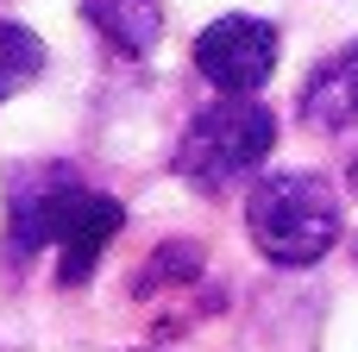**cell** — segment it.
<instances>
[{
  "instance_id": "obj_1",
  "label": "cell",
  "mask_w": 358,
  "mask_h": 352,
  "mask_svg": "<svg viewBox=\"0 0 358 352\" xmlns=\"http://www.w3.org/2000/svg\"><path fill=\"white\" fill-rule=\"evenodd\" d=\"M245 227L271 265L296 271V265H315L340 246V195L308 170L258 176V189L245 195Z\"/></svg>"
},
{
  "instance_id": "obj_2",
  "label": "cell",
  "mask_w": 358,
  "mask_h": 352,
  "mask_svg": "<svg viewBox=\"0 0 358 352\" xmlns=\"http://www.w3.org/2000/svg\"><path fill=\"white\" fill-rule=\"evenodd\" d=\"M277 145V113L252 94H220L214 107H201L189 120V132L176 139V176L195 183V189H227L239 176H252Z\"/></svg>"
},
{
  "instance_id": "obj_3",
  "label": "cell",
  "mask_w": 358,
  "mask_h": 352,
  "mask_svg": "<svg viewBox=\"0 0 358 352\" xmlns=\"http://www.w3.org/2000/svg\"><path fill=\"white\" fill-rule=\"evenodd\" d=\"M82 195H88V183H82L69 164H57V157L19 164V170L6 176V258L25 265V258H38L44 246H57L63 227L76 220Z\"/></svg>"
},
{
  "instance_id": "obj_4",
  "label": "cell",
  "mask_w": 358,
  "mask_h": 352,
  "mask_svg": "<svg viewBox=\"0 0 358 352\" xmlns=\"http://www.w3.org/2000/svg\"><path fill=\"white\" fill-rule=\"evenodd\" d=\"M277 25L271 19H252V13H227L214 19L201 38H195V69L220 88V94H258L277 69Z\"/></svg>"
},
{
  "instance_id": "obj_5",
  "label": "cell",
  "mask_w": 358,
  "mask_h": 352,
  "mask_svg": "<svg viewBox=\"0 0 358 352\" xmlns=\"http://www.w3.org/2000/svg\"><path fill=\"white\" fill-rule=\"evenodd\" d=\"M126 227V208L113 202V195H82V208H76V220L63 227V265H57V283L63 290H82L88 277H94V265H101V252L113 246V233Z\"/></svg>"
},
{
  "instance_id": "obj_6",
  "label": "cell",
  "mask_w": 358,
  "mask_h": 352,
  "mask_svg": "<svg viewBox=\"0 0 358 352\" xmlns=\"http://www.w3.org/2000/svg\"><path fill=\"white\" fill-rule=\"evenodd\" d=\"M302 126L315 132H346L358 126V38L346 50H334L327 63H315V76L302 82Z\"/></svg>"
},
{
  "instance_id": "obj_7",
  "label": "cell",
  "mask_w": 358,
  "mask_h": 352,
  "mask_svg": "<svg viewBox=\"0 0 358 352\" xmlns=\"http://www.w3.org/2000/svg\"><path fill=\"white\" fill-rule=\"evenodd\" d=\"M82 19L120 57H151L164 38V0H82Z\"/></svg>"
},
{
  "instance_id": "obj_8",
  "label": "cell",
  "mask_w": 358,
  "mask_h": 352,
  "mask_svg": "<svg viewBox=\"0 0 358 352\" xmlns=\"http://www.w3.org/2000/svg\"><path fill=\"white\" fill-rule=\"evenodd\" d=\"M44 76V38L31 25L0 19V101H13L19 88H31Z\"/></svg>"
},
{
  "instance_id": "obj_9",
  "label": "cell",
  "mask_w": 358,
  "mask_h": 352,
  "mask_svg": "<svg viewBox=\"0 0 358 352\" xmlns=\"http://www.w3.org/2000/svg\"><path fill=\"white\" fill-rule=\"evenodd\" d=\"M195 277H201V252H195V246H157L132 290L151 296V290H164V283H195Z\"/></svg>"
}]
</instances>
